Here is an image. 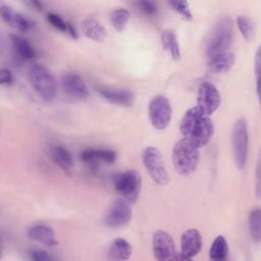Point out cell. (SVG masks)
I'll return each instance as SVG.
<instances>
[{"label":"cell","mask_w":261,"mask_h":261,"mask_svg":"<svg viewBox=\"0 0 261 261\" xmlns=\"http://www.w3.org/2000/svg\"><path fill=\"white\" fill-rule=\"evenodd\" d=\"M180 133L185 139L197 147L205 146L213 136L214 125L209 116H205L196 108L189 109L180 122Z\"/></svg>","instance_id":"cell-1"},{"label":"cell","mask_w":261,"mask_h":261,"mask_svg":"<svg viewBox=\"0 0 261 261\" xmlns=\"http://www.w3.org/2000/svg\"><path fill=\"white\" fill-rule=\"evenodd\" d=\"M233 40V27L229 17L224 16L214 24L206 43V54L212 58L218 54L227 52Z\"/></svg>","instance_id":"cell-2"},{"label":"cell","mask_w":261,"mask_h":261,"mask_svg":"<svg viewBox=\"0 0 261 261\" xmlns=\"http://www.w3.org/2000/svg\"><path fill=\"white\" fill-rule=\"evenodd\" d=\"M200 160L199 147L187 139L179 140L172 151V161L177 173L187 176L198 167Z\"/></svg>","instance_id":"cell-3"},{"label":"cell","mask_w":261,"mask_h":261,"mask_svg":"<svg viewBox=\"0 0 261 261\" xmlns=\"http://www.w3.org/2000/svg\"><path fill=\"white\" fill-rule=\"evenodd\" d=\"M29 79L37 94L46 102L56 95V81L50 70L43 64L34 63L29 68Z\"/></svg>","instance_id":"cell-4"},{"label":"cell","mask_w":261,"mask_h":261,"mask_svg":"<svg viewBox=\"0 0 261 261\" xmlns=\"http://www.w3.org/2000/svg\"><path fill=\"white\" fill-rule=\"evenodd\" d=\"M231 149L234 163L239 169H243L248 160L249 150V130L245 118L238 119L231 132Z\"/></svg>","instance_id":"cell-5"},{"label":"cell","mask_w":261,"mask_h":261,"mask_svg":"<svg viewBox=\"0 0 261 261\" xmlns=\"http://www.w3.org/2000/svg\"><path fill=\"white\" fill-rule=\"evenodd\" d=\"M143 164L151 178L159 186H165L169 181V176L160 151L155 147H147L143 151Z\"/></svg>","instance_id":"cell-6"},{"label":"cell","mask_w":261,"mask_h":261,"mask_svg":"<svg viewBox=\"0 0 261 261\" xmlns=\"http://www.w3.org/2000/svg\"><path fill=\"white\" fill-rule=\"evenodd\" d=\"M115 190L129 203H135L141 189V175L136 170H126L113 176Z\"/></svg>","instance_id":"cell-7"},{"label":"cell","mask_w":261,"mask_h":261,"mask_svg":"<svg viewBox=\"0 0 261 261\" xmlns=\"http://www.w3.org/2000/svg\"><path fill=\"white\" fill-rule=\"evenodd\" d=\"M148 113L151 124L156 129H165L172 116V108L169 100L162 95L153 97L149 102Z\"/></svg>","instance_id":"cell-8"},{"label":"cell","mask_w":261,"mask_h":261,"mask_svg":"<svg viewBox=\"0 0 261 261\" xmlns=\"http://www.w3.org/2000/svg\"><path fill=\"white\" fill-rule=\"evenodd\" d=\"M221 102L220 94L217 88L209 83L204 82L200 85L197 98V109L205 116H210L219 107Z\"/></svg>","instance_id":"cell-9"},{"label":"cell","mask_w":261,"mask_h":261,"mask_svg":"<svg viewBox=\"0 0 261 261\" xmlns=\"http://www.w3.org/2000/svg\"><path fill=\"white\" fill-rule=\"evenodd\" d=\"M129 204L130 203L123 198L114 201L105 214L104 223L108 227L114 228L126 225L132 219L133 215L132 207Z\"/></svg>","instance_id":"cell-10"},{"label":"cell","mask_w":261,"mask_h":261,"mask_svg":"<svg viewBox=\"0 0 261 261\" xmlns=\"http://www.w3.org/2000/svg\"><path fill=\"white\" fill-rule=\"evenodd\" d=\"M153 252L159 261L171 260L175 255L174 243L171 236L164 230H157L153 234Z\"/></svg>","instance_id":"cell-11"},{"label":"cell","mask_w":261,"mask_h":261,"mask_svg":"<svg viewBox=\"0 0 261 261\" xmlns=\"http://www.w3.org/2000/svg\"><path fill=\"white\" fill-rule=\"evenodd\" d=\"M61 85L64 92L73 99L84 100L89 97V89L85 81L74 72H67L63 74Z\"/></svg>","instance_id":"cell-12"},{"label":"cell","mask_w":261,"mask_h":261,"mask_svg":"<svg viewBox=\"0 0 261 261\" xmlns=\"http://www.w3.org/2000/svg\"><path fill=\"white\" fill-rule=\"evenodd\" d=\"M97 91L105 100L115 105L129 107L134 104V101H135L134 93L126 89L98 87Z\"/></svg>","instance_id":"cell-13"},{"label":"cell","mask_w":261,"mask_h":261,"mask_svg":"<svg viewBox=\"0 0 261 261\" xmlns=\"http://www.w3.org/2000/svg\"><path fill=\"white\" fill-rule=\"evenodd\" d=\"M202 248V237L198 229L190 228L184 231L180 240V253L188 259L196 256Z\"/></svg>","instance_id":"cell-14"},{"label":"cell","mask_w":261,"mask_h":261,"mask_svg":"<svg viewBox=\"0 0 261 261\" xmlns=\"http://www.w3.org/2000/svg\"><path fill=\"white\" fill-rule=\"evenodd\" d=\"M0 12H1V17L2 19L8 23L9 25L13 27L14 29L20 31V32H29L34 28V21H32L29 17L25 15L15 12L11 9V7L7 5H1L0 7Z\"/></svg>","instance_id":"cell-15"},{"label":"cell","mask_w":261,"mask_h":261,"mask_svg":"<svg viewBox=\"0 0 261 261\" xmlns=\"http://www.w3.org/2000/svg\"><path fill=\"white\" fill-rule=\"evenodd\" d=\"M81 159L90 165H97L100 161L111 164L116 160V153L110 149L88 148L81 153Z\"/></svg>","instance_id":"cell-16"},{"label":"cell","mask_w":261,"mask_h":261,"mask_svg":"<svg viewBox=\"0 0 261 261\" xmlns=\"http://www.w3.org/2000/svg\"><path fill=\"white\" fill-rule=\"evenodd\" d=\"M28 236L31 240L49 247L57 245L54 230L51 226L46 224H35L31 226L28 230Z\"/></svg>","instance_id":"cell-17"},{"label":"cell","mask_w":261,"mask_h":261,"mask_svg":"<svg viewBox=\"0 0 261 261\" xmlns=\"http://www.w3.org/2000/svg\"><path fill=\"white\" fill-rule=\"evenodd\" d=\"M234 63V55L231 52H224L209 58L208 68L213 73L227 72Z\"/></svg>","instance_id":"cell-18"},{"label":"cell","mask_w":261,"mask_h":261,"mask_svg":"<svg viewBox=\"0 0 261 261\" xmlns=\"http://www.w3.org/2000/svg\"><path fill=\"white\" fill-rule=\"evenodd\" d=\"M11 45L16 54L23 60H33L36 57V51L32 44L19 35H10Z\"/></svg>","instance_id":"cell-19"},{"label":"cell","mask_w":261,"mask_h":261,"mask_svg":"<svg viewBox=\"0 0 261 261\" xmlns=\"http://www.w3.org/2000/svg\"><path fill=\"white\" fill-rule=\"evenodd\" d=\"M82 31L87 38L96 42H102L106 37L105 28L94 18H86L82 22Z\"/></svg>","instance_id":"cell-20"},{"label":"cell","mask_w":261,"mask_h":261,"mask_svg":"<svg viewBox=\"0 0 261 261\" xmlns=\"http://www.w3.org/2000/svg\"><path fill=\"white\" fill-rule=\"evenodd\" d=\"M51 158L63 171L69 172L72 167V157L70 152L62 145H55L51 148Z\"/></svg>","instance_id":"cell-21"},{"label":"cell","mask_w":261,"mask_h":261,"mask_svg":"<svg viewBox=\"0 0 261 261\" xmlns=\"http://www.w3.org/2000/svg\"><path fill=\"white\" fill-rule=\"evenodd\" d=\"M161 44L163 49L173 60L177 61L180 59V50L177 43V38L172 30H165L162 32Z\"/></svg>","instance_id":"cell-22"},{"label":"cell","mask_w":261,"mask_h":261,"mask_svg":"<svg viewBox=\"0 0 261 261\" xmlns=\"http://www.w3.org/2000/svg\"><path fill=\"white\" fill-rule=\"evenodd\" d=\"M109 256L114 260H127L132 255V247L124 239H115L109 248Z\"/></svg>","instance_id":"cell-23"},{"label":"cell","mask_w":261,"mask_h":261,"mask_svg":"<svg viewBox=\"0 0 261 261\" xmlns=\"http://www.w3.org/2000/svg\"><path fill=\"white\" fill-rule=\"evenodd\" d=\"M47 19L51 23V25L53 28H55L56 30H58L64 34H67L72 39H77V33H76L75 29L69 22L64 20L59 14L50 12L47 14Z\"/></svg>","instance_id":"cell-24"},{"label":"cell","mask_w":261,"mask_h":261,"mask_svg":"<svg viewBox=\"0 0 261 261\" xmlns=\"http://www.w3.org/2000/svg\"><path fill=\"white\" fill-rule=\"evenodd\" d=\"M228 254V246L224 237L218 236L213 241L210 250L209 257L212 260H224Z\"/></svg>","instance_id":"cell-25"},{"label":"cell","mask_w":261,"mask_h":261,"mask_svg":"<svg viewBox=\"0 0 261 261\" xmlns=\"http://www.w3.org/2000/svg\"><path fill=\"white\" fill-rule=\"evenodd\" d=\"M249 230L252 240L259 243L261 240V212L259 208H254L249 214Z\"/></svg>","instance_id":"cell-26"},{"label":"cell","mask_w":261,"mask_h":261,"mask_svg":"<svg viewBox=\"0 0 261 261\" xmlns=\"http://www.w3.org/2000/svg\"><path fill=\"white\" fill-rule=\"evenodd\" d=\"M129 19V12L124 8H118L115 9L110 17L112 27L117 31L121 32L125 29L127 22Z\"/></svg>","instance_id":"cell-27"},{"label":"cell","mask_w":261,"mask_h":261,"mask_svg":"<svg viewBox=\"0 0 261 261\" xmlns=\"http://www.w3.org/2000/svg\"><path fill=\"white\" fill-rule=\"evenodd\" d=\"M237 23L244 39L250 42L254 38V33H255V27H254L253 20L249 16L240 15L238 17Z\"/></svg>","instance_id":"cell-28"},{"label":"cell","mask_w":261,"mask_h":261,"mask_svg":"<svg viewBox=\"0 0 261 261\" xmlns=\"http://www.w3.org/2000/svg\"><path fill=\"white\" fill-rule=\"evenodd\" d=\"M168 5L186 20H191L193 15L187 1H168Z\"/></svg>","instance_id":"cell-29"},{"label":"cell","mask_w":261,"mask_h":261,"mask_svg":"<svg viewBox=\"0 0 261 261\" xmlns=\"http://www.w3.org/2000/svg\"><path fill=\"white\" fill-rule=\"evenodd\" d=\"M138 7L146 14L153 15L157 12V5L152 1H139L137 2Z\"/></svg>","instance_id":"cell-30"},{"label":"cell","mask_w":261,"mask_h":261,"mask_svg":"<svg viewBox=\"0 0 261 261\" xmlns=\"http://www.w3.org/2000/svg\"><path fill=\"white\" fill-rule=\"evenodd\" d=\"M30 257L31 259L35 261H50L52 258L47 254V252L39 249H35L30 251Z\"/></svg>","instance_id":"cell-31"},{"label":"cell","mask_w":261,"mask_h":261,"mask_svg":"<svg viewBox=\"0 0 261 261\" xmlns=\"http://www.w3.org/2000/svg\"><path fill=\"white\" fill-rule=\"evenodd\" d=\"M12 73L8 68H2L0 70V83L2 85H11L12 84Z\"/></svg>","instance_id":"cell-32"},{"label":"cell","mask_w":261,"mask_h":261,"mask_svg":"<svg viewBox=\"0 0 261 261\" xmlns=\"http://www.w3.org/2000/svg\"><path fill=\"white\" fill-rule=\"evenodd\" d=\"M255 73H256V82H257V92L259 93V74H260V52L257 51L255 58Z\"/></svg>","instance_id":"cell-33"},{"label":"cell","mask_w":261,"mask_h":261,"mask_svg":"<svg viewBox=\"0 0 261 261\" xmlns=\"http://www.w3.org/2000/svg\"><path fill=\"white\" fill-rule=\"evenodd\" d=\"M31 5L34 6V7H35L36 9H38V10H42V8H43L42 3H41V2H38V1H32V2H31Z\"/></svg>","instance_id":"cell-34"}]
</instances>
